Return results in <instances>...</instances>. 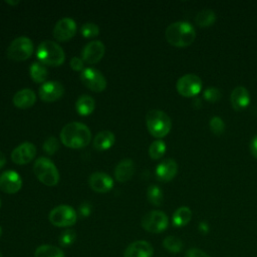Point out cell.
Here are the masks:
<instances>
[{
	"label": "cell",
	"mask_w": 257,
	"mask_h": 257,
	"mask_svg": "<svg viewBox=\"0 0 257 257\" xmlns=\"http://www.w3.org/2000/svg\"><path fill=\"white\" fill-rule=\"evenodd\" d=\"M135 173V164L131 159L121 160L114 169V177L118 182H126Z\"/></svg>",
	"instance_id": "21"
},
{
	"label": "cell",
	"mask_w": 257,
	"mask_h": 257,
	"mask_svg": "<svg viewBox=\"0 0 257 257\" xmlns=\"http://www.w3.org/2000/svg\"><path fill=\"white\" fill-rule=\"evenodd\" d=\"M1 234H2V228H1V226H0V236H1Z\"/></svg>",
	"instance_id": "42"
},
{
	"label": "cell",
	"mask_w": 257,
	"mask_h": 257,
	"mask_svg": "<svg viewBox=\"0 0 257 257\" xmlns=\"http://www.w3.org/2000/svg\"><path fill=\"white\" fill-rule=\"evenodd\" d=\"M0 207H1V199H0Z\"/></svg>",
	"instance_id": "44"
},
{
	"label": "cell",
	"mask_w": 257,
	"mask_h": 257,
	"mask_svg": "<svg viewBox=\"0 0 257 257\" xmlns=\"http://www.w3.org/2000/svg\"><path fill=\"white\" fill-rule=\"evenodd\" d=\"M178 172V164L173 159H166L162 161L156 168V176L162 182H169L173 180Z\"/></svg>",
	"instance_id": "18"
},
{
	"label": "cell",
	"mask_w": 257,
	"mask_h": 257,
	"mask_svg": "<svg viewBox=\"0 0 257 257\" xmlns=\"http://www.w3.org/2000/svg\"><path fill=\"white\" fill-rule=\"evenodd\" d=\"M69 64H70V67H71L74 71H82V70L84 69V65H83L84 63H83L82 58H79V57L74 56V57H72V58L70 59Z\"/></svg>",
	"instance_id": "36"
},
{
	"label": "cell",
	"mask_w": 257,
	"mask_h": 257,
	"mask_svg": "<svg viewBox=\"0 0 257 257\" xmlns=\"http://www.w3.org/2000/svg\"><path fill=\"white\" fill-rule=\"evenodd\" d=\"M192 219V211L187 206H182L178 208L173 214V225L175 227H184Z\"/></svg>",
	"instance_id": "24"
},
{
	"label": "cell",
	"mask_w": 257,
	"mask_h": 257,
	"mask_svg": "<svg viewBox=\"0 0 257 257\" xmlns=\"http://www.w3.org/2000/svg\"><path fill=\"white\" fill-rule=\"evenodd\" d=\"M61 143L70 149H81L91 141V133L82 122L72 121L65 124L60 132Z\"/></svg>",
	"instance_id": "1"
},
{
	"label": "cell",
	"mask_w": 257,
	"mask_h": 257,
	"mask_svg": "<svg viewBox=\"0 0 257 257\" xmlns=\"http://www.w3.org/2000/svg\"><path fill=\"white\" fill-rule=\"evenodd\" d=\"M0 257H3V255H2V253L0 252Z\"/></svg>",
	"instance_id": "43"
},
{
	"label": "cell",
	"mask_w": 257,
	"mask_h": 257,
	"mask_svg": "<svg viewBox=\"0 0 257 257\" xmlns=\"http://www.w3.org/2000/svg\"><path fill=\"white\" fill-rule=\"evenodd\" d=\"M22 187L20 175L15 171H5L0 175V190L7 194H15Z\"/></svg>",
	"instance_id": "15"
},
{
	"label": "cell",
	"mask_w": 257,
	"mask_h": 257,
	"mask_svg": "<svg viewBox=\"0 0 257 257\" xmlns=\"http://www.w3.org/2000/svg\"><path fill=\"white\" fill-rule=\"evenodd\" d=\"M34 257H64V253L59 247L44 244L36 248Z\"/></svg>",
	"instance_id": "25"
},
{
	"label": "cell",
	"mask_w": 257,
	"mask_h": 257,
	"mask_svg": "<svg viewBox=\"0 0 257 257\" xmlns=\"http://www.w3.org/2000/svg\"><path fill=\"white\" fill-rule=\"evenodd\" d=\"M36 155V147L30 143L25 142L16 147L11 153L13 163L17 165H25L31 162Z\"/></svg>",
	"instance_id": "13"
},
{
	"label": "cell",
	"mask_w": 257,
	"mask_h": 257,
	"mask_svg": "<svg viewBox=\"0 0 257 257\" xmlns=\"http://www.w3.org/2000/svg\"><path fill=\"white\" fill-rule=\"evenodd\" d=\"M178 92L185 97H192L197 95L202 88L201 78L193 73H188L181 76L176 84Z\"/></svg>",
	"instance_id": "9"
},
{
	"label": "cell",
	"mask_w": 257,
	"mask_h": 257,
	"mask_svg": "<svg viewBox=\"0 0 257 257\" xmlns=\"http://www.w3.org/2000/svg\"><path fill=\"white\" fill-rule=\"evenodd\" d=\"M80 213L82 216H87L90 213V207L87 204H83L80 207Z\"/></svg>",
	"instance_id": "39"
},
{
	"label": "cell",
	"mask_w": 257,
	"mask_h": 257,
	"mask_svg": "<svg viewBox=\"0 0 257 257\" xmlns=\"http://www.w3.org/2000/svg\"><path fill=\"white\" fill-rule=\"evenodd\" d=\"M165 36L171 45L175 47H187L194 42L196 31L191 23L177 21L167 27Z\"/></svg>",
	"instance_id": "2"
},
{
	"label": "cell",
	"mask_w": 257,
	"mask_h": 257,
	"mask_svg": "<svg viewBox=\"0 0 257 257\" xmlns=\"http://www.w3.org/2000/svg\"><path fill=\"white\" fill-rule=\"evenodd\" d=\"M36 56L42 64L50 66H59L65 60L63 49L52 40L42 41L37 47Z\"/></svg>",
	"instance_id": "3"
},
{
	"label": "cell",
	"mask_w": 257,
	"mask_h": 257,
	"mask_svg": "<svg viewBox=\"0 0 257 257\" xmlns=\"http://www.w3.org/2000/svg\"><path fill=\"white\" fill-rule=\"evenodd\" d=\"M209 126L210 130L217 136L221 135L224 133L225 131V122L223 121V119L220 116H213L210 121H209Z\"/></svg>",
	"instance_id": "33"
},
{
	"label": "cell",
	"mask_w": 257,
	"mask_h": 257,
	"mask_svg": "<svg viewBox=\"0 0 257 257\" xmlns=\"http://www.w3.org/2000/svg\"><path fill=\"white\" fill-rule=\"evenodd\" d=\"M147 198L149 202L154 206H161L164 200V194L162 189L157 185H151L147 190Z\"/></svg>",
	"instance_id": "28"
},
{
	"label": "cell",
	"mask_w": 257,
	"mask_h": 257,
	"mask_svg": "<svg viewBox=\"0 0 257 257\" xmlns=\"http://www.w3.org/2000/svg\"><path fill=\"white\" fill-rule=\"evenodd\" d=\"M81 35L85 38H93L99 34V28L95 23L87 22L81 26Z\"/></svg>",
	"instance_id": "32"
},
{
	"label": "cell",
	"mask_w": 257,
	"mask_h": 257,
	"mask_svg": "<svg viewBox=\"0 0 257 257\" xmlns=\"http://www.w3.org/2000/svg\"><path fill=\"white\" fill-rule=\"evenodd\" d=\"M75 109L82 116L89 115L94 109V99L87 94L80 95L75 102Z\"/></svg>",
	"instance_id": "23"
},
{
	"label": "cell",
	"mask_w": 257,
	"mask_h": 257,
	"mask_svg": "<svg viewBox=\"0 0 257 257\" xmlns=\"http://www.w3.org/2000/svg\"><path fill=\"white\" fill-rule=\"evenodd\" d=\"M5 164H6V158H5L4 154L0 152V169H1Z\"/></svg>",
	"instance_id": "40"
},
{
	"label": "cell",
	"mask_w": 257,
	"mask_h": 257,
	"mask_svg": "<svg viewBox=\"0 0 257 257\" xmlns=\"http://www.w3.org/2000/svg\"><path fill=\"white\" fill-rule=\"evenodd\" d=\"M6 3H8V4H10V5H12V6H15V5H17V4H19L20 2L19 1H6Z\"/></svg>",
	"instance_id": "41"
},
{
	"label": "cell",
	"mask_w": 257,
	"mask_h": 257,
	"mask_svg": "<svg viewBox=\"0 0 257 257\" xmlns=\"http://www.w3.org/2000/svg\"><path fill=\"white\" fill-rule=\"evenodd\" d=\"M76 239V232L73 229H66L61 232L59 236V244L62 247H68L74 243Z\"/></svg>",
	"instance_id": "31"
},
{
	"label": "cell",
	"mask_w": 257,
	"mask_h": 257,
	"mask_svg": "<svg viewBox=\"0 0 257 257\" xmlns=\"http://www.w3.org/2000/svg\"><path fill=\"white\" fill-rule=\"evenodd\" d=\"M203 96L209 102H216V101L220 100L222 93L219 88H217L215 86H210L204 90Z\"/></svg>",
	"instance_id": "34"
},
{
	"label": "cell",
	"mask_w": 257,
	"mask_h": 257,
	"mask_svg": "<svg viewBox=\"0 0 257 257\" xmlns=\"http://www.w3.org/2000/svg\"><path fill=\"white\" fill-rule=\"evenodd\" d=\"M80 79L88 89L95 92H100L106 87L105 77L99 70L93 67L84 68L80 72Z\"/></svg>",
	"instance_id": "10"
},
{
	"label": "cell",
	"mask_w": 257,
	"mask_h": 257,
	"mask_svg": "<svg viewBox=\"0 0 257 257\" xmlns=\"http://www.w3.org/2000/svg\"><path fill=\"white\" fill-rule=\"evenodd\" d=\"M12 101L18 108H28L35 103L36 94L30 88H23L14 94Z\"/></svg>",
	"instance_id": "20"
},
{
	"label": "cell",
	"mask_w": 257,
	"mask_h": 257,
	"mask_svg": "<svg viewBox=\"0 0 257 257\" xmlns=\"http://www.w3.org/2000/svg\"><path fill=\"white\" fill-rule=\"evenodd\" d=\"M216 13L212 9H203L196 15L195 21L200 27H209L216 21Z\"/></svg>",
	"instance_id": "26"
},
{
	"label": "cell",
	"mask_w": 257,
	"mask_h": 257,
	"mask_svg": "<svg viewBox=\"0 0 257 257\" xmlns=\"http://www.w3.org/2000/svg\"><path fill=\"white\" fill-rule=\"evenodd\" d=\"M64 93L63 85L56 80L45 81L39 88V96L45 102H52L59 99Z\"/></svg>",
	"instance_id": "14"
},
{
	"label": "cell",
	"mask_w": 257,
	"mask_h": 257,
	"mask_svg": "<svg viewBox=\"0 0 257 257\" xmlns=\"http://www.w3.org/2000/svg\"><path fill=\"white\" fill-rule=\"evenodd\" d=\"M29 73L33 81L37 83H44L48 75L47 68L41 62H33L29 67Z\"/></svg>",
	"instance_id": "27"
},
{
	"label": "cell",
	"mask_w": 257,
	"mask_h": 257,
	"mask_svg": "<svg viewBox=\"0 0 257 257\" xmlns=\"http://www.w3.org/2000/svg\"><path fill=\"white\" fill-rule=\"evenodd\" d=\"M34 50L33 42L26 36L15 38L7 48V56L15 61H23L28 59Z\"/></svg>",
	"instance_id": "6"
},
{
	"label": "cell",
	"mask_w": 257,
	"mask_h": 257,
	"mask_svg": "<svg viewBox=\"0 0 257 257\" xmlns=\"http://www.w3.org/2000/svg\"><path fill=\"white\" fill-rule=\"evenodd\" d=\"M142 227L151 233H161L165 231L169 225L168 216L159 210L147 213L141 221Z\"/></svg>",
	"instance_id": "8"
},
{
	"label": "cell",
	"mask_w": 257,
	"mask_h": 257,
	"mask_svg": "<svg viewBox=\"0 0 257 257\" xmlns=\"http://www.w3.org/2000/svg\"><path fill=\"white\" fill-rule=\"evenodd\" d=\"M146 123L149 133L155 138L166 137L172 127L170 116L163 110L152 109L146 115Z\"/></svg>",
	"instance_id": "4"
},
{
	"label": "cell",
	"mask_w": 257,
	"mask_h": 257,
	"mask_svg": "<svg viewBox=\"0 0 257 257\" xmlns=\"http://www.w3.org/2000/svg\"><path fill=\"white\" fill-rule=\"evenodd\" d=\"M185 257H210L206 252H204L201 249L198 248H191L189 249L186 254Z\"/></svg>",
	"instance_id": "37"
},
{
	"label": "cell",
	"mask_w": 257,
	"mask_h": 257,
	"mask_svg": "<svg viewBox=\"0 0 257 257\" xmlns=\"http://www.w3.org/2000/svg\"><path fill=\"white\" fill-rule=\"evenodd\" d=\"M163 246L166 250H168L171 253L177 254L182 251L183 249V242L180 238L176 236H167L163 240Z\"/></svg>",
	"instance_id": "29"
},
{
	"label": "cell",
	"mask_w": 257,
	"mask_h": 257,
	"mask_svg": "<svg viewBox=\"0 0 257 257\" xmlns=\"http://www.w3.org/2000/svg\"><path fill=\"white\" fill-rule=\"evenodd\" d=\"M230 102L232 107L239 111L248 106L250 103V93L245 86H236L230 95Z\"/></svg>",
	"instance_id": "19"
},
{
	"label": "cell",
	"mask_w": 257,
	"mask_h": 257,
	"mask_svg": "<svg viewBox=\"0 0 257 257\" xmlns=\"http://www.w3.org/2000/svg\"><path fill=\"white\" fill-rule=\"evenodd\" d=\"M153 254L154 248L149 242L145 240H138L126 247L123 257H152Z\"/></svg>",
	"instance_id": "17"
},
{
	"label": "cell",
	"mask_w": 257,
	"mask_h": 257,
	"mask_svg": "<svg viewBox=\"0 0 257 257\" xmlns=\"http://www.w3.org/2000/svg\"><path fill=\"white\" fill-rule=\"evenodd\" d=\"M59 149V142L55 137H48L43 143V150L48 155H53Z\"/></svg>",
	"instance_id": "35"
},
{
	"label": "cell",
	"mask_w": 257,
	"mask_h": 257,
	"mask_svg": "<svg viewBox=\"0 0 257 257\" xmlns=\"http://www.w3.org/2000/svg\"><path fill=\"white\" fill-rule=\"evenodd\" d=\"M249 149L252 156L257 159V136H254L249 144Z\"/></svg>",
	"instance_id": "38"
},
{
	"label": "cell",
	"mask_w": 257,
	"mask_h": 257,
	"mask_svg": "<svg viewBox=\"0 0 257 257\" xmlns=\"http://www.w3.org/2000/svg\"><path fill=\"white\" fill-rule=\"evenodd\" d=\"M115 142L114 134L110 131H101L93 139V148L99 152L106 151L112 147Z\"/></svg>",
	"instance_id": "22"
},
{
	"label": "cell",
	"mask_w": 257,
	"mask_h": 257,
	"mask_svg": "<svg viewBox=\"0 0 257 257\" xmlns=\"http://www.w3.org/2000/svg\"><path fill=\"white\" fill-rule=\"evenodd\" d=\"M105 47L101 41L93 40L86 43L81 50V57L84 62L93 64L98 62L104 55Z\"/></svg>",
	"instance_id": "12"
},
{
	"label": "cell",
	"mask_w": 257,
	"mask_h": 257,
	"mask_svg": "<svg viewBox=\"0 0 257 257\" xmlns=\"http://www.w3.org/2000/svg\"><path fill=\"white\" fill-rule=\"evenodd\" d=\"M36 178L46 186H55L59 182V173L55 165L47 158H38L33 164Z\"/></svg>",
	"instance_id": "5"
},
{
	"label": "cell",
	"mask_w": 257,
	"mask_h": 257,
	"mask_svg": "<svg viewBox=\"0 0 257 257\" xmlns=\"http://www.w3.org/2000/svg\"><path fill=\"white\" fill-rule=\"evenodd\" d=\"M76 33V23L72 18L64 17L58 20L53 28V36L58 41H67Z\"/></svg>",
	"instance_id": "11"
},
{
	"label": "cell",
	"mask_w": 257,
	"mask_h": 257,
	"mask_svg": "<svg viewBox=\"0 0 257 257\" xmlns=\"http://www.w3.org/2000/svg\"><path fill=\"white\" fill-rule=\"evenodd\" d=\"M48 219L56 227H70L75 224L77 216L71 206L59 205L50 211Z\"/></svg>",
	"instance_id": "7"
},
{
	"label": "cell",
	"mask_w": 257,
	"mask_h": 257,
	"mask_svg": "<svg viewBox=\"0 0 257 257\" xmlns=\"http://www.w3.org/2000/svg\"><path fill=\"white\" fill-rule=\"evenodd\" d=\"M88 185L96 193H106L113 187V180L105 173L95 172L89 176Z\"/></svg>",
	"instance_id": "16"
},
{
	"label": "cell",
	"mask_w": 257,
	"mask_h": 257,
	"mask_svg": "<svg viewBox=\"0 0 257 257\" xmlns=\"http://www.w3.org/2000/svg\"><path fill=\"white\" fill-rule=\"evenodd\" d=\"M166 152V144L162 140H157L149 147V155L153 160L161 159Z\"/></svg>",
	"instance_id": "30"
}]
</instances>
